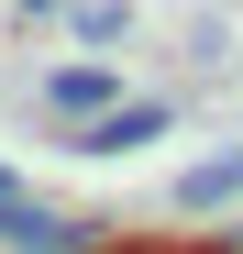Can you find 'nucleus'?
Wrapping results in <instances>:
<instances>
[{
	"instance_id": "f257e3e1",
	"label": "nucleus",
	"mask_w": 243,
	"mask_h": 254,
	"mask_svg": "<svg viewBox=\"0 0 243 254\" xmlns=\"http://www.w3.org/2000/svg\"><path fill=\"white\" fill-rule=\"evenodd\" d=\"M0 254H89V232L66 221V210H45V199H0Z\"/></svg>"
},
{
	"instance_id": "f03ea898",
	"label": "nucleus",
	"mask_w": 243,
	"mask_h": 254,
	"mask_svg": "<svg viewBox=\"0 0 243 254\" xmlns=\"http://www.w3.org/2000/svg\"><path fill=\"white\" fill-rule=\"evenodd\" d=\"M45 111L66 122V133H89L100 111H122V77H111L100 56H77V66H56V77H45Z\"/></svg>"
},
{
	"instance_id": "7ed1b4c3",
	"label": "nucleus",
	"mask_w": 243,
	"mask_h": 254,
	"mask_svg": "<svg viewBox=\"0 0 243 254\" xmlns=\"http://www.w3.org/2000/svg\"><path fill=\"white\" fill-rule=\"evenodd\" d=\"M166 100H122V111H100L89 133H77V155H144V144H166Z\"/></svg>"
},
{
	"instance_id": "20e7f679",
	"label": "nucleus",
	"mask_w": 243,
	"mask_h": 254,
	"mask_svg": "<svg viewBox=\"0 0 243 254\" xmlns=\"http://www.w3.org/2000/svg\"><path fill=\"white\" fill-rule=\"evenodd\" d=\"M177 210H188V221H221V210H243V144H232V155H199L188 177H177Z\"/></svg>"
},
{
	"instance_id": "39448f33",
	"label": "nucleus",
	"mask_w": 243,
	"mask_h": 254,
	"mask_svg": "<svg viewBox=\"0 0 243 254\" xmlns=\"http://www.w3.org/2000/svg\"><path fill=\"white\" fill-rule=\"evenodd\" d=\"M22 11H66V0H22Z\"/></svg>"
},
{
	"instance_id": "423d86ee",
	"label": "nucleus",
	"mask_w": 243,
	"mask_h": 254,
	"mask_svg": "<svg viewBox=\"0 0 243 254\" xmlns=\"http://www.w3.org/2000/svg\"><path fill=\"white\" fill-rule=\"evenodd\" d=\"M0 199H11V166H0Z\"/></svg>"
},
{
	"instance_id": "0eeeda50",
	"label": "nucleus",
	"mask_w": 243,
	"mask_h": 254,
	"mask_svg": "<svg viewBox=\"0 0 243 254\" xmlns=\"http://www.w3.org/2000/svg\"><path fill=\"white\" fill-rule=\"evenodd\" d=\"M221 254H243V232H232V243H221Z\"/></svg>"
}]
</instances>
